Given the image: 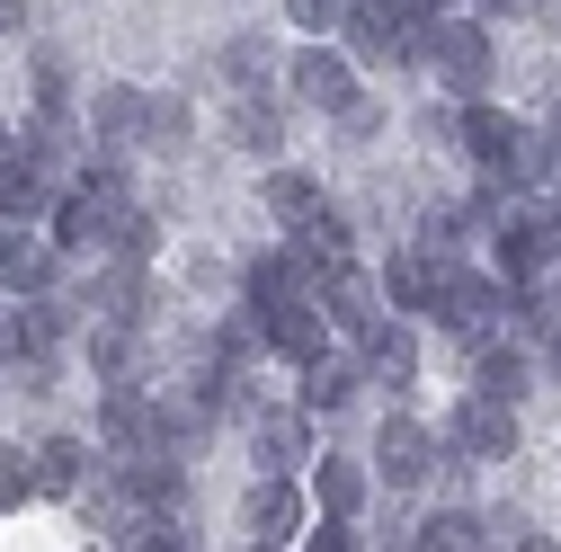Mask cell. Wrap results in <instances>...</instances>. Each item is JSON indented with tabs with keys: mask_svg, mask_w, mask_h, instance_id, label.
I'll return each instance as SVG.
<instances>
[{
	"mask_svg": "<svg viewBox=\"0 0 561 552\" xmlns=\"http://www.w3.org/2000/svg\"><path fill=\"white\" fill-rule=\"evenodd\" d=\"M437 321L455 330V348L472 357V348H490V338H508V321H517V286H508V276H463V267H455V286H446Z\"/></svg>",
	"mask_w": 561,
	"mask_h": 552,
	"instance_id": "cell-1",
	"label": "cell"
},
{
	"mask_svg": "<svg viewBox=\"0 0 561 552\" xmlns=\"http://www.w3.org/2000/svg\"><path fill=\"white\" fill-rule=\"evenodd\" d=\"M428 72L446 81V90H463V99H481L490 90V27L481 19H428Z\"/></svg>",
	"mask_w": 561,
	"mask_h": 552,
	"instance_id": "cell-2",
	"label": "cell"
},
{
	"mask_svg": "<svg viewBox=\"0 0 561 552\" xmlns=\"http://www.w3.org/2000/svg\"><path fill=\"white\" fill-rule=\"evenodd\" d=\"M241 526H250V543H304L312 491H304L295 472H259L250 491H241Z\"/></svg>",
	"mask_w": 561,
	"mask_h": 552,
	"instance_id": "cell-3",
	"label": "cell"
},
{
	"mask_svg": "<svg viewBox=\"0 0 561 552\" xmlns=\"http://www.w3.org/2000/svg\"><path fill=\"white\" fill-rule=\"evenodd\" d=\"M286 99H295V107L339 116L347 99H357V54H347V45H330V36H312V45L286 62Z\"/></svg>",
	"mask_w": 561,
	"mask_h": 552,
	"instance_id": "cell-4",
	"label": "cell"
},
{
	"mask_svg": "<svg viewBox=\"0 0 561 552\" xmlns=\"http://www.w3.org/2000/svg\"><path fill=\"white\" fill-rule=\"evenodd\" d=\"M241 419H250V455L267 472H304L312 463V410H304V392L295 401H250Z\"/></svg>",
	"mask_w": 561,
	"mask_h": 552,
	"instance_id": "cell-5",
	"label": "cell"
},
{
	"mask_svg": "<svg viewBox=\"0 0 561 552\" xmlns=\"http://www.w3.org/2000/svg\"><path fill=\"white\" fill-rule=\"evenodd\" d=\"M552 267H561V223L543 205H517L500 223V276L508 286H552Z\"/></svg>",
	"mask_w": 561,
	"mask_h": 552,
	"instance_id": "cell-6",
	"label": "cell"
},
{
	"mask_svg": "<svg viewBox=\"0 0 561 552\" xmlns=\"http://www.w3.org/2000/svg\"><path fill=\"white\" fill-rule=\"evenodd\" d=\"M446 446L463 463H508L517 455V401H490V392H463L455 419H446Z\"/></svg>",
	"mask_w": 561,
	"mask_h": 552,
	"instance_id": "cell-7",
	"label": "cell"
},
{
	"mask_svg": "<svg viewBox=\"0 0 561 552\" xmlns=\"http://www.w3.org/2000/svg\"><path fill=\"white\" fill-rule=\"evenodd\" d=\"M437 463H446V437H437L428 419H410V410H392L383 437H375V472H383V491H419Z\"/></svg>",
	"mask_w": 561,
	"mask_h": 552,
	"instance_id": "cell-8",
	"label": "cell"
},
{
	"mask_svg": "<svg viewBox=\"0 0 561 552\" xmlns=\"http://www.w3.org/2000/svg\"><path fill=\"white\" fill-rule=\"evenodd\" d=\"M446 286H455V258H446V250H428V241L392 250V267H383V295H392V312H410V321H437Z\"/></svg>",
	"mask_w": 561,
	"mask_h": 552,
	"instance_id": "cell-9",
	"label": "cell"
},
{
	"mask_svg": "<svg viewBox=\"0 0 561 552\" xmlns=\"http://www.w3.org/2000/svg\"><path fill=\"white\" fill-rule=\"evenodd\" d=\"M54 276H62V250H54V232H36V223H0V295H54Z\"/></svg>",
	"mask_w": 561,
	"mask_h": 552,
	"instance_id": "cell-10",
	"label": "cell"
},
{
	"mask_svg": "<svg viewBox=\"0 0 561 552\" xmlns=\"http://www.w3.org/2000/svg\"><path fill=\"white\" fill-rule=\"evenodd\" d=\"M99 437H107L116 455L170 446V428H161V392H144V383H107V392H99Z\"/></svg>",
	"mask_w": 561,
	"mask_h": 552,
	"instance_id": "cell-11",
	"label": "cell"
},
{
	"mask_svg": "<svg viewBox=\"0 0 561 552\" xmlns=\"http://www.w3.org/2000/svg\"><path fill=\"white\" fill-rule=\"evenodd\" d=\"M357 366H366V392H410V383H419V338H410V312H383V321L357 338Z\"/></svg>",
	"mask_w": 561,
	"mask_h": 552,
	"instance_id": "cell-12",
	"label": "cell"
},
{
	"mask_svg": "<svg viewBox=\"0 0 561 552\" xmlns=\"http://www.w3.org/2000/svg\"><path fill=\"white\" fill-rule=\"evenodd\" d=\"M321 312H330L347 338H366V330L392 312V295H383V276H366L357 258H347V267H330V276H321Z\"/></svg>",
	"mask_w": 561,
	"mask_h": 552,
	"instance_id": "cell-13",
	"label": "cell"
},
{
	"mask_svg": "<svg viewBox=\"0 0 561 552\" xmlns=\"http://www.w3.org/2000/svg\"><path fill=\"white\" fill-rule=\"evenodd\" d=\"M267 312V357H295V366H312L321 348H330V312H321V295H295V303H259Z\"/></svg>",
	"mask_w": 561,
	"mask_h": 552,
	"instance_id": "cell-14",
	"label": "cell"
},
{
	"mask_svg": "<svg viewBox=\"0 0 561 552\" xmlns=\"http://www.w3.org/2000/svg\"><path fill=\"white\" fill-rule=\"evenodd\" d=\"M535 375H543L535 338H490V348H472V392H490V401H526Z\"/></svg>",
	"mask_w": 561,
	"mask_h": 552,
	"instance_id": "cell-15",
	"label": "cell"
},
{
	"mask_svg": "<svg viewBox=\"0 0 561 552\" xmlns=\"http://www.w3.org/2000/svg\"><path fill=\"white\" fill-rule=\"evenodd\" d=\"M90 134H99V152H134L152 134V90H134V81H107L90 99Z\"/></svg>",
	"mask_w": 561,
	"mask_h": 552,
	"instance_id": "cell-16",
	"label": "cell"
},
{
	"mask_svg": "<svg viewBox=\"0 0 561 552\" xmlns=\"http://www.w3.org/2000/svg\"><path fill=\"white\" fill-rule=\"evenodd\" d=\"M241 295L250 303H295V295H321V276L304 267V250H259L241 267Z\"/></svg>",
	"mask_w": 561,
	"mask_h": 552,
	"instance_id": "cell-17",
	"label": "cell"
},
{
	"mask_svg": "<svg viewBox=\"0 0 561 552\" xmlns=\"http://www.w3.org/2000/svg\"><path fill=\"white\" fill-rule=\"evenodd\" d=\"M90 366H99V383H144V321H99Z\"/></svg>",
	"mask_w": 561,
	"mask_h": 552,
	"instance_id": "cell-18",
	"label": "cell"
},
{
	"mask_svg": "<svg viewBox=\"0 0 561 552\" xmlns=\"http://www.w3.org/2000/svg\"><path fill=\"white\" fill-rule=\"evenodd\" d=\"M357 392H366V366L357 357H312L304 366V410H312V419H321V410H347Z\"/></svg>",
	"mask_w": 561,
	"mask_h": 552,
	"instance_id": "cell-19",
	"label": "cell"
},
{
	"mask_svg": "<svg viewBox=\"0 0 561 552\" xmlns=\"http://www.w3.org/2000/svg\"><path fill=\"white\" fill-rule=\"evenodd\" d=\"M295 250H304V267L312 276H330V267H347V250H357V232H347V215H339V205H321V215L304 223V232H286Z\"/></svg>",
	"mask_w": 561,
	"mask_h": 552,
	"instance_id": "cell-20",
	"label": "cell"
},
{
	"mask_svg": "<svg viewBox=\"0 0 561 552\" xmlns=\"http://www.w3.org/2000/svg\"><path fill=\"white\" fill-rule=\"evenodd\" d=\"M90 437H45L36 446V472H45V499H81V481H90Z\"/></svg>",
	"mask_w": 561,
	"mask_h": 552,
	"instance_id": "cell-21",
	"label": "cell"
},
{
	"mask_svg": "<svg viewBox=\"0 0 561 552\" xmlns=\"http://www.w3.org/2000/svg\"><path fill=\"white\" fill-rule=\"evenodd\" d=\"M321 205H330V196H321V179H312V170H267V215L286 223V232H304Z\"/></svg>",
	"mask_w": 561,
	"mask_h": 552,
	"instance_id": "cell-22",
	"label": "cell"
},
{
	"mask_svg": "<svg viewBox=\"0 0 561 552\" xmlns=\"http://www.w3.org/2000/svg\"><path fill=\"white\" fill-rule=\"evenodd\" d=\"M152 241H161V223L144 215V205H134V196H107V258H134V267H144Z\"/></svg>",
	"mask_w": 561,
	"mask_h": 552,
	"instance_id": "cell-23",
	"label": "cell"
},
{
	"mask_svg": "<svg viewBox=\"0 0 561 552\" xmlns=\"http://www.w3.org/2000/svg\"><path fill=\"white\" fill-rule=\"evenodd\" d=\"M27 125H62L72 116V72H62V54H36V72H27Z\"/></svg>",
	"mask_w": 561,
	"mask_h": 552,
	"instance_id": "cell-24",
	"label": "cell"
},
{
	"mask_svg": "<svg viewBox=\"0 0 561 552\" xmlns=\"http://www.w3.org/2000/svg\"><path fill=\"white\" fill-rule=\"evenodd\" d=\"M232 143H241V152H276V143H286V107L250 90V99L232 107Z\"/></svg>",
	"mask_w": 561,
	"mask_h": 552,
	"instance_id": "cell-25",
	"label": "cell"
},
{
	"mask_svg": "<svg viewBox=\"0 0 561 552\" xmlns=\"http://www.w3.org/2000/svg\"><path fill=\"white\" fill-rule=\"evenodd\" d=\"M312 499H321V508H347V517H357V508H366V472L347 463V455H321V463H312Z\"/></svg>",
	"mask_w": 561,
	"mask_h": 552,
	"instance_id": "cell-26",
	"label": "cell"
},
{
	"mask_svg": "<svg viewBox=\"0 0 561 552\" xmlns=\"http://www.w3.org/2000/svg\"><path fill=\"white\" fill-rule=\"evenodd\" d=\"M410 543H419V552H463V543H490V526H481L472 508H437V517L419 526Z\"/></svg>",
	"mask_w": 561,
	"mask_h": 552,
	"instance_id": "cell-27",
	"label": "cell"
},
{
	"mask_svg": "<svg viewBox=\"0 0 561 552\" xmlns=\"http://www.w3.org/2000/svg\"><path fill=\"white\" fill-rule=\"evenodd\" d=\"M54 338H72V303L62 295H27V357H45Z\"/></svg>",
	"mask_w": 561,
	"mask_h": 552,
	"instance_id": "cell-28",
	"label": "cell"
},
{
	"mask_svg": "<svg viewBox=\"0 0 561 552\" xmlns=\"http://www.w3.org/2000/svg\"><path fill=\"white\" fill-rule=\"evenodd\" d=\"M45 491V472H36V455L27 446H0V508H27Z\"/></svg>",
	"mask_w": 561,
	"mask_h": 552,
	"instance_id": "cell-29",
	"label": "cell"
},
{
	"mask_svg": "<svg viewBox=\"0 0 561 552\" xmlns=\"http://www.w3.org/2000/svg\"><path fill=\"white\" fill-rule=\"evenodd\" d=\"M187 134H196V116H187L179 99H152V134H144V143H152V152H187Z\"/></svg>",
	"mask_w": 561,
	"mask_h": 552,
	"instance_id": "cell-30",
	"label": "cell"
},
{
	"mask_svg": "<svg viewBox=\"0 0 561 552\" xmlns=\"http://www.w3.org/2000/svg\"><path fill=\"white\" fill-rule=\"evenodd\" d=\"M304 543H312V552H357L366 534H357V517H347V508H321V517L304 526Z\"/></svg>",
	"mask_w": 561,
	"mask_h": 552,
	"instance_id": "cell-31",
	"label": "cell"
},
{
	"mask_svg": "<svg viewBox=\"0 0 561 552\" xmlns=\"http://www.w3.org/2000/svg\"><path fill=\"white\" fill-rule=\"evenodd\" d=\"M286 19H295V36H339L347 27V0H286Z\"/></svg>",
	"mask_w": 561,
	"mask_h": 552,
	"instance_id": "cell-32",
	"label": "cell"
},
{
	"mask_svg": "<svg viewBox=\"0 0 561 552\" xmlns=\"http://www.w3.org/2000/svg\"><path fill=\"white\" fill-rule=\"evenodd\" d=\"M215 62H224V81H259V72H267L276 54H267V36H232V45L215 54Z\"/></svg>",
	"mask_w": 561,
	"mask_h": 552,
	"instance_id": "cell-33",
	"label": "cell"
},
{
	"mask_svg": "<svg viewBox=\"0 0 561 552\" xmlns=\"http://www.w3.org/2000/svg\"><path fill=\"white\" fill-rule=\"evenodd\" d=\"M0 366H27V303L0 295Z\"/></svg>",
	"mask_w": 561,
	"mask_h": 552,
	"instance_id": "cell-34",
	"label": "cell"
},
{
	"mask_svg": "<svg viewBox=\"0 0 561 552\" xmlns=\"http://www.w3.org/2000/svg\"><path fill=\"white\" fill-rule=\"evenodd\" d=\"M339 134H347V143H375V134H383V99H366V90H357V99L339 107Z\"/></svg>",
	"mask_w": 561,
	"mask_h": 552,
	"instance_id": "cell-35",
	"label": "cell"
},
{
	"mask_svg": "<svg viewBox=\"0 0 561 552\" xmlns=\"http://www.w3.org/2000/svg\"><path fill=\"white\" fill-rule=\"evenodd\" d=\"M535 357H543V383H561V321H552V330L535 338Z\"/></svg>",
	"mask_w": 561,
	"mask_h": 552,
	"instance_id": "cell-36",
	"label": "cell"
},
{
	"mask_svg": "<svg viewBox=\"0 0 561 552\" xmlns=\"http://www.w3.org/2000/svg\"><path fill=\"white\" fill-rule=\"evenodd\" d=\"M27 27V0H0V36H19Z\"/></svg>",
	"mask_w": 561,
	"mask_h": 552,
	"instance_id": "cell-37",
	"label": "cell"
},
{
	"mask_svg": "<svg viewBox=\"0 0 561 552\" xmlns=\"http://www.w3.org/2000/svg\"><path fill=\"white\" fill-rule=\"evenodd\" d=\"M490 10H500V19H535V10H543V0H490Z\"/></svg>",
	"mask_w": 561,
	"mask_h": 552,
	"instance_id": "cell-38",
	"label": "cell"
},
{
	"mask_svg": "<svg viewBox=\"0 0 561 552\" xmlns=\"http://www.w3.org/2000/svg\"><path fill=\"white\" fill-rule=\"evenodd\" d=\"M552 303H561V267H552Z\"/></svg>",
	"mask_w": 561,
	"mask_h": 552,
	"instance_id": "cell-39",
	"label": "cell"
}]
</instances>
